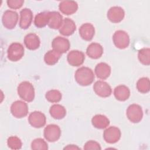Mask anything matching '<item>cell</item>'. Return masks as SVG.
Listing matches in <instances>:
<instances>
[{
    "label": "cell",
    "instance_id": "cell-1",
    "mask_svg": "<svg viewBox=\"0 0 150 150\" xmlns=\"http://www.w3.org/2000/svg\"><path fill=\"white\" fill-rule=\"evenodd\" d=\"M74 77L79 84L82 86H87L93 82L94 75L93 70L89 67H81L76 70Z\"/></svg>",
    "mask_w": 150,
    "mask_h": 150
},
{
    "label": "cell",
    "instance_id": "cell-2",
    "mask_svg": "<svg viewBox=\"0 0 150 150\" xmlns=\"http://www.w3.org/2000/svg\"><path fill=\"white\" fill-rule=\"evenodd\" d=\"M18 94L22 100L27 102H31L35 98L34 87L30 82L23 81L18 87Z\"/></svg>",
    "mask_w": 150,
    "mask_h": 150
},
{
    "label": "cell",
    "instance_id": "cell-3",
    "mask_svg": "<svg viewBox=\"0 0 150 150\" xmlns=\"http://www.w3.org/2000/svg\"><path fill=\"white\" fill-rule=\"evenodd\" d=\"M8 58L12 62H17L24 55V47L21 43L14 42L11 44L7 50Z\"/></svg>",
    "mask_w": 150,
    "mask_h": 150
},
{
    "label": "cell",
    "instance_id": "cell-4",
    "mask_svg": "<svg viewBox=\"0 0 150 150\" xmlns=\"http://www.w3.org/2000/svg\"><path fill=\"white\" fill-rule=\"evenodd\" d=\"M11 112L12 115L17 118H22L28 114V107L24 101L18 100L13 102L11 106Z\"/></svg>",
    "mask_w": 150,
    "mask_h": 150
},
{
    "label": "cell",
    "instance_id": "cell-5",
    "mask_svg": "<svg viewBox=\"0 0 150 150\" xmlns=\"http://www.w3.org/2000/svg\"><path fill=\"white\" fill-rule=\"evenodd\" d=\"M126 114L128 120L133 123L140 122L143 117V111L141 107L136 104H132L128 106Z\"/></svg>",
    "mask_w": 150,
    "mask_h": 150
},
{
    "label": "cell",
    "instance_id": "cell-6",
    "mask_svg": "<svg viewBox=\"0 0 150 150\" xmlns=\"http://www.w3.org/2000/svg\"><path fill=\"white\" fill-rule=\"evenodd\" d=\"M112 40L115 46L120 49L127 47L129 44V37L127 32L119 30L116 31L112 36Z\"/></svg>",
    "mask_w": 150,
    "mask_h": 150
},
{
    "label": "cell",
    "instance_id": "cell-7",
    "mask_svg": "<svg viewBox=\"0 0 150 150\" xmlns=\"http://www.w3.org/2000/svg\"><path fill=\"white\" fill-rule=\"evenodd\" d=\"M18 21V14L16 12L12 10L5 11L2 15V22L3 25L8 29H13Z\"/></svg>",
    "mask_w": 150,
    "mask_h": 150
},
{
    "label": "cell",
    "instance_id": "cell-8",
    "mask_svg": "<svg viewBox=\"0 0 150 150\" xmlns=\"http://www.w3.org/2000/svg\"><path fill=\"white\" fill-rule=\"evenodd\" d=\"M44 137L49 142H56L61 135L60 127L56 124H49L44 129Z\"/></svg>",
    "mask_w": 150,
    "mask_h": 150
},
{
    "label": "cell",
    "instance_id": "cell-9",
    "mask_svg": "<svg viewBox=\"0 0 150 150\" xmlns=\"http://www.w3.org/2000/svg\"><path fill=\"white\" fill-rule=\"evenodd\" d=\"M52 46L53 47V50L62 54L69 50L70 44L67 39L57 36L53 39L52 42Z\"/></svg>",
    "mask_w": 150,
    "mask_h": 150
},
{
    "label": "cell",
    "instance_id": "cell-10",
    "mask_svg": "<svg viewBox=\"0 0 150 150\" xmlns=\"http://www.w3.org/2000/svg\"><path fill=\"white\" fill-rule=\"evenodd\" d=\"M103 138L108 144L116 143L121 138V131L116 127H110L104 130Z\"/></svg>",
    "mask_w": 150,
    "mask_h": 150
},
{
    "label": "cell",
    "instance_id": "cell-11",
    "mask_svg": "<svg viewBox=\"0 0 150 150\" xmlns=\"http://www.w3.org/2000/svg\"><path fill=\"white\" fill-rule=\"evenodd\" d=\"M28 121L33 127L39 128L46 124V116L42 112L35 111L29 114Z\"/></svg>",
    "mask_w": 150,
    "mask_h": 150
},
{
    "label": "cell",
    "instance_id": "cell-12",
    "mask_svg": "<svg viewBox=\"0 0 150 150\" xmlns=\"http://www.w3.org/2000/svg\"><path fill=\"white\" fill-rule=\"evenodd\" d=\"M93 90L95 93L101 97H108L112 93L110 86L107 82L101 80L97 81L94 83Z\"/></svg>",
    "mask_w": 150,
    "mask_h": 150
},
{
    "label": "cell",
    "instance_id": "cell-13",
    "mask_svg": "<svg viewBox=\"0 0 150 150\" xmlns=\"http://www.w3.org/2000/svg\"><path fill=\"white\" fill-rule=\"evenodd\" d=\"M125 16L124 9L120 6H112L107 12V18L112 23H118L122 21Z\"/></svg>",
    "mask_w": 150,
    "mask_h": 150
},
{
    "label": "cell",
    "instance_id": "cell-14",
    "mask_svg": "<svg viewBox=\"0 0 150 150\" xmlns=\"http://www.w3.org/2000/svg\"><path fill=\"white\" fill-rule=\"evenodd\" d=\"M84 59V54L79 50H71L67 56V60L69 64L72 66H79L81 65Z\"/></svg>",
    "mask_w": 150,
    "mask_h": 150
},
{
    "label": "cell",
    "instance_id": "cell-15",
    "mask_svg": "<svg viewBox=\"0 0 150 150\" xmlns=\"http://www.w3.org/2000/svg\"><path fill=\"white\" fill-rule=\"evenodd\" d=\"M33 19V13L29 8H24L20 12L19 26L22 29H27L31 25Z\"/></svg>",
    "mask_w": 150,
    "mask_h": 150
},
{
    "label": "cell",
    "instance_id": "cell-16",
    "mask_svg": "<svg viewBox=\"0 0 150 150\" xmlns=\"http://www.w3.org/2000/svg\"><path fill=\"white\" fill-rule=\"evenodd\" d=\"M59 10L66 15L74 13L78 9V5L74 1H63L59 5Z\"/></svg>",
    "mask_w": 150,
    "mask_h": 150
},
{
    "label": "cell",
    "instance_id": "cell-17",
    "mask_svg": "<svg viewBox=\"0 0 150 150\" xmlns=\"http://www.w3.org/2000/svg\"><path fill=\"white\" fill-rule=\"evenodd\" d=\"M79 31L81 38L86 41H90L95 33L94 27L90 23L83 24L79 28Z\"/></svg>",
    "mask_w": 150,
    "mask_h": 150
},
{
    "label": "cell",
    "instance_id": "cell-18",
    "mask_svg": "<svg viewBox=\"0 0 150 150\" xmlns=\"http://www.w3.org/2000/svg\"><path fill=\"white\" fill-rule=\"evenodd\" d=\"M76 29V25L74 22L70 18H65L63 19V23L59 29L60 34L64 36L71 35Z\"/></svg>",
    "mask_w": 150,
    "mask_h": 150
},
{
    "label": "cell",
    "instance_id": "cell-19",
    "mask_svg": "<svg viewBox=\"0 0 150 150\" xmlns=\"http://www.w3.org/2000/svg\"><path fill=\"white\" fill-rule=\"evenodd\" d=\"M63 16L58 12H49V17L47 25L53 29H59L63 23Z\"/></svg>",
    "mask_w": 150,
    "mask_h": 150
},
{
    "label": "cell",
    "instance_id": "cell-20",
    "mask_svg": "<svg viewBox=\"0 0 150 150\" xmlns=\"http://www.w3.org/2000/svg\"><path fill=\"white\" fill-rule=\"evenodd\" d=\"M24 43L28 49L34 50L39 48L40 42L39 36L36 34L30 33L25 36Z\"/></svg>",
    "mask_w": 150,
    "mask_h": 150
},
{
    "label": "cell",
    "instance_id": "cell-21",
    "mask_svg": "<svg viewBox=\"0 0 150 150\" xmlns=\"http://www.w3.org/2000/svg\"><path fill=\"white\" fill-rule=\"evenodd\" d=\"M86 53L90 58L97 59L102 56L103 53V48L99 43H91L88 46L86 50Z\"/></svg>",
    "mask_w": 150,
    "mask_h": 150
},
{
    "label": "cell",
    "instance_id": "cell-22",
    "mask_svg": "<svg viewBox=\"0 0 150 150\" xmlns=\"http://www.w3.org/2000/svg\"><path fill=\"white\" fill-rule=\"evenodd\" d=\"M94 71L98 78L105 80L107 79L111 74V67L108 64L101 62L97 64Z\"/></svg>",
    "mask_w": 150,
    "mask_h": 150
},
{
    "label": "cell",
    "instance_id": "cell-23",
    "mask_svg": "<svg viewBox=\"0 0 150 150\" xmlns=\"http://www.w3.org/2000/svg\"><path fill=\"white\" fill-rule=\"evenodd\" d=\"M114 94L115 98L121 101H124L130 96V90L125 85H120L114 88Z\"/></svg>",
    "mask_w": 150,
    "mask_h": 150
},
{
    "label": "cell",
    "instance_id": "cell-24",
    "mask_svg": "<svg viewBox=\"0 0 150 150\" xmlns=\"http://www.w3.org/2000/svg\"><path fill=\"white\" fill-rule=\"evenodd\" d=\"M91 123L94 127L97 129H104L109 125L110 121L106 116L97 114L92 118Z\"/></svg>",
    "mask_w": 150,
    "mask_h": 150
},
{
    "label": "cell",
    "instance_id": "cell-25",
    "mask_svg": "<svg viewBox=\"0 0 150 150\" xmlns=\"http://www.w3.org/2000/svg\"><path fill=\"white\" fill-rule=\"evenodd\" d=\"M49 112L53 118L60 120L65 117L66 110L63 106L60 104H54L50 107Z\"/></svg>",
    "mask_w": 150,
    "mask_h": 150
},
{
    "label": "cell",
    "instance_id": "cell-26",
    "mask_svg": "<svg viewBox=\"0 0 150 150\" xmlns=\"http://www.w3.org/2000/svg\"><path fill=\"white\" fill-rule=\"evenodd\" d=\"M49 12H43L36 15L34 20L35 25L39 28H42L46 26L48 23Z\"/></svg>",
    "mask_w": 150,
    "mask_h": 150
},
{
    "label": "cell",
    "instance_id": "cell-27",
    "mask_svg": "<svg viewBox=\"0 0 150 150\" xmlns=\"http://www.w3.org/2000/svg\"><path fill=\"white\" fill-rule=\"evenodd\" d=\"M60 57V53L54 51V50H50L47 52L45 54L44 61L46 64L52 66L57 63Z\"/></svg>",
    "mask_w": 150,
    "mask_h": 150
},
{
    "label": "cell",
    "instance_id": "cell-28",
    "mask_svg": "<svg viewBox=\"0 0 150 150\" xmlns=\"http://www.w3.org/2000/svg\"><path fill=\"white\" fill-rule=\"evenodd\" d=\"M137 88L141 93H146L150 90V82L148 77H142L137 83Z\"/></svg>",
    "mask_w": 150,
    "mask_h": 150
},
{
    "label": "cell",
    "instance_id": "cell-29",
    "mask_svg": "<svg viewBox=\"0 0 150 150\" xmlns=\"http://www.w3.org/2000/svg\"><path fill=\"white\" fill-rule=\"evenodd\" d=\"M138 59L142 64L148 66L150 64V49L149 48H142L139 50L138 54Z\"/></svg>",
    "mask_w": 150,
    "mask_h": 150
},
{
    "label": "cell",
    "instance_id": "cell-30",
    "mask_svg": "<svg viewBox=\"0 0 150 150\" xmlns=\"http://www.w3.org/2000/svg\"><path fill=\"white\" fill-rule=\"evenodd\" d=\"M45 97L50 103H58L61 100L62 95L57 90H51L46 93Z\"/></svg>",
    "mask_w": 150,
    "mask_h": 150
},
{
    "label": "cell",
    "instance_id": "cell-31",
    "mask_svg": "<svg viewBox=\"0 0 150 150\" xmlns=\"http://www.w3.org/2000/svg\"><path fill=\"white\" fill-rule=\"evenodd\" d=\"M31 148L33 150H47L48 145L43 139L36 138L32 142Z\"/></svg>",
    "mask_w": 150,
    "mask_h": 150
},
{
    "label": "cell",
    "instance_id": "cell-32",
    "mask_svg": "<svg viewBox=\"0 0 150 150\" xmlns=\"http://www.w3.org/2000/svg\"><path fill=\"white\" fill-rule=\"evenodd\" d=\"M7 145L12 149H19L22 148L21 140L16 136H11L8 138Z\"/></svg>",
    "mask_w": 150,
    "mask_h": 150
},
{
    "label": "cell",
    "instance_id": "cell-33",
    "mask_svg": "<svg viewBox=\"0 0 150 150\" xmlns=\"http://www.w3.org/2000/svg\"><path fill=\"white\" fill-rule=\"evenodd\" d=\"M101 149L100 144L94 141L90 140L87 141L84 145V149L85 150H100Z\"/></svg>",
    "mask_w": 150,
    "mask_h": 150
},
{
    "label": "cell",
    "instance_id": "cell-34",
    "mask_svg": "<svg viewBox=\"0 0 150 150\" xmlns=\"http://www.w3.org/2000/svg\"><path fill=\"white\" fill-rule=\"evenodd\" d=\"M7 5L8 6L11 8V9H19L21 8L23 3H24V1L23 0H8L6 1Z\"/></svg>",
    "mask_w": 150,
    "mask_h": 150
},
{
    "label": "cell",
    "instance_id": "cell-35",
    "mask_svg": "<svg viewBox=\"0 0 150 150\" xmlns=\"http://www.w3.org/2000/svg\"><path fill=\"white\" fill-rule=\"evenodd\" d=\"M80 148L75 145H68L64 148V149H79Z\"/></svg>",
    "mask_w": 150,
    "mask_h": 150
}]
</instances>
